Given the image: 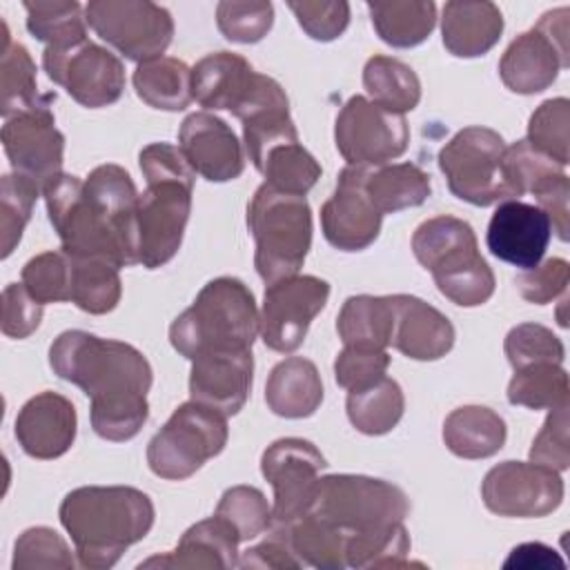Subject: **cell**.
I'll return each mask as SVG.
<instances>
[{"label": "cell", "instance_id": "6da1fadb", "mask_svg": "<svg viewBox=\"0 0 570 570\" xmlns=\"http://www.w3.org/2000/svg\"><path fill=\"white\" fill-rule=\"evenodd\" d=\"M42 196L62 252L116 267L138 263L140 194L125 167L98 165L87 180L60 171L45 183Z\"/></svg>", "mask_w": 570, "mask_h": 570}, {"label": "cell", "instance_id": "7a4b0ae2", "mask_svg": "<svg viewBox=\"0 0 570 570\" xmlns=\"http://www.w3.org/2000/svg\"><path fill=\"white\" fill-rule=\"evenodd\" d=\"M58 517L73 541L78 563L105 570L149 534L156 512L151 499L138 488L82 485L62 499Z\"/></svg>", "mask_w": 570, "mask_h": 570}, {"label": "cell", "instance_id": "3957f363", "mask_svg": "<svg viewBox=\"0 0 570 570\" xmlns=\"http://www.w3.org/2000/svg\"><path fill=\"white\" fill-rule=\"evenodd\" d=\"M147 180L138 196V263L156 269L180 249L191 212L196 171L169 142H151L138 154Z\"/></svg>", "mask_w": 570, "mask_h": 570}, {"label": "cell", "instance_id": "277c9868", "mask_svg": "<svg viewBox=\"0 0 570 570\" xmlns=\"http://www.w3.org/2000/svg\"><path fill=\"white\" fill-rule=\"evenodd\" d=\"M49 365L62 381L78 385L91 405L147 399L154 381L149 361L129 343L67 330L49 347Z\"/></svg>", "mask_w": 570, "mask_h": 570}, {"label": "cell", "instance_id": "5b68a950", "mask_svg": "<svg viewBox=\"0 0 570 570\" xmlns=\"http://www.w3.org/2000/svg\"><path fill=\"white\" fill-rule=\"evenodd\" d=\"M261 314L249 287L232 276L209 281L194 303L174 318L169 341L187 361L205 352L252 350Z\"/></svg>", "mask_w": 570, "mask_h": 570}, {"label": "cell", "instance_id": "8992f818", "mask_svg": "<svg viewBox=\"0 0 570 570\" xmlns=\"http://www.w3.org/2000/svg\"><path fill=\"white\" fill-rule=\"evenodd\" d=\"M416 261L432 274L439 292L461 307H476L494 294V274L479 254L472 227L454 216H434L412 234Z\"/></svg>", "mask_w": 570, "mask_h": 570}, {"label": "cell", "instance_id": "52a82bcc", "mask_svg": "<svg viewBox=\"0 0 570 570\" xmlns=\"http://www.w3.org/2000/svg\"><path fill=\"white\" fill-rule=\"evenodd\" d=\"M247 227L256 240V272L267 285L303 267L312 245V209L305 196L283 194L263 183L247 207Z\"/></svg>", "mask_w": 570, "mask_h": 570}, {"label": "cell", "instance_id": "ba28073f", "mask_svg": "<svg viewBox=\"0 0 570 570\" xmlns=\"http://www.w3.org/2000/svg\"><path fill=\"white\" fill-rule=\"evenodd\" d=\"M307 512L352 537L403 523L410 499L399 485L383 479L330 474L318 479Z\"/></svg>", "mask_w": 570, "mask_h": 570}, {"label": "cell", "instance_id": "9c48e42d", "mask_svg": "<svg viewBox=\"0 0 570 570\" xmlns=\"http://www.w3.org/2000/svg\"><path fill=\"white\" fill-rule=\"evenodd\" d=\"M450 191L476 207L519 198L505 171V142L490 127H465L439 151Z\"/></svg>", "mask_w": 570, "mask_h": 570}, {"label": "cell", "instance_id": "30bf717a", "mask_svg": "<svg viewBox=\"0 0 570 570\" xmlns=\"http://www.w3.org/2000/svg\"><path fill=\"white\" fill-rule=\"evenodd\" d=\"M227 416L196 401L174 410L147 445L149 470L167 481H183L198 472L227 445Z\"/></svg>", "mask_w": 570, "mask_h": 570}, {"label": "cell", "instance_id": "8fae6325", "mask_svg": "<svg viewBox=\"0 0 570 570\" xmlns=\"http://www.w3.org/2000/svg\"><path fill=\"white\" fill-rule=\"evenodd\" d=\"M568 16V7L552 9L541 16L537 27L508 45L499 60V76L510 91L521 96L539 94L570 65Z\"/></svg>", "mask_w": 570, "mask_h": 570}, {"label": "cell", "instance_id": "7c38bea8", "mask_svg": "<svg viewBox=\"0 0 570 570\" xmlns=\"http://www.w3.org/2000/svg\"><path fill=\"white\" fill-rule=\"evenodd\" d=\"M87 24L125 58H160L174 38L171 13L149 0H91L85 7Z\"/></svg>", "mask_w": 570, "mask_h": 570}, {"label": "cell", "instance_id": "4fadbf2b", "mask_svg": "<svg viewBox=\"0 0 570 570\" xmlns=\"http://www.w3.org/2000/svg\"><path fill=\"white\" fill-rule=\"evenodd\" d=\"M334 142L347 165L379 167L405 154L410 127L403 114H392L365 96H352L336 116Z\"/></svg>", "mask_w": 570, "mask_h": 570}, {"label": "cell", "instance_id": "5bb4252c", "mask_svg": "<svg viewBox=\"0 0 570 570\" xmlns=\"http://www.w3.org/2000/svg\"><path fill=\"white\" fill-rule=\"evenodd\" d=\"M42 67L56 85L89 109L114 105L125 89L120 58L91 40L69 47H47L42 51Z\"/></svg>", "mask_w": 570, "mask_h": 570}, {"label": "cell", "instance_id": "9a60e30c", "mask_svg": "<svg viewBox=\"0 0 570 570\" xmlns=\"http://www.w3.org/2000/svg\"><path fill=\"white\" fill-rule=\"evenodd\" d=\"M327 298L330 283L312 274H294L267 285L261 309L263 343L283 354L298 350Z\"/></svg>", "mask_w": 570, "mask_h": 570}, {"label": "cell", "instance_id": "2e32d148", "mask_svg": "<svg viewBox=\"0 0 570 570\" xmlns=\"http://www.w3.org/2000/svg\"><path fill=\"white\" fill-rule=\"evenodd\" d=\"M325 456L305 439H278L261 456V472L274 488L272 521L287 525L307 512Z\"/></svg>", "mask_w": 570, "mask_h": 570}, {"label": "cell", "instance_id": "e0dca14e", "mask_svg": "<svg viewBox=\"0 0 570 570\" xmlns=\"http://www.w3.org/2000/svg\"><path fill=\"white\" fill-rule=\"evenodd\" d=\"M481 497L499 517H546L563 501V479L557 470L532 461H503L488 470Z\"/></svg>", "mask_w": 570, "mask_h": 570}, {"label": "cell", "instance_id": "ac0fdd59", "mask_svg": "<svg viewBox=\"0 0 570 570\" xmlns=\"http://www.w3.org/2000/svg\"><path fill=\"white\" fill-rule=\"evenodd\" d=\"M53 100L22 111L2 125V147L11 167L40 187L60 174L65 158V136L58 131L51 111Z\"/></svg>", "mask_w": 570, "mask_h": 570}, {"label": "cell", "instance_id": "d6986e66", "mask_svg": "<svg viewBox=\"0 0 570 570\" xmlns=\"http://www.w3.org/2000/svg\"><path fill=\"white\" fill-rule=\"evenodd\" d=\"M383 214L365 191V167L347 165L336 180L334 194L321 207V227L330 245L343 252L370 247L381 232Z\"/></svg>", "mask_w": 570, "mask_h": 570}, {"label": "cell", "instance_id": "ffe728a7", "mask_svg": "<svg viewBox=\"0 0 570 570\" xmlns=\"http://www.w3.org/2000/svg\"><path fill=\"white\" fill-rule=\"evenodd\" d=\"M550 238L552 225L548 214L541 207L517 198L499 203L485 234L492 256L519 267L521 272L541 263Z\"/></svg>", "mask_w": 570, "mask_h": 570}, {"label": "cell", "instance_id": "44dd1931", "mask_svg": "<svg viewBox=\"0 0 570 570\" xmlns=\"http://www.w3.org/2000/svg\"><path fill=\"white\" fill-rule=\"evenodd\" d=\"M178 149L189 167L209 183H227L243 174L245 156L232 127L209 114H189L178 131Z\"/></svg>", "mask_w": 570, "mask_h": 570}, {"label": "cell", "instance_id": "7402d4cb", "mask_svg": "<svg viewBox=\"0 0 570 570\" xmlns=\"http://www.w3.org/2000/svg\"><path fill=\"white\" fill-rule=\"evenodd\" d=\"M254 374L252 350L205 352L191 358L189 396L225 416L243 410Z\"/></svg>", "mask_w": 570, "mask_h": 570}, {"label": "cell", "instance_id": "603a6c76", "mask_svg": "<svg viewBox=\"0 0 570 570\" xmlns=\"http://www.w3.org/2000/svg\"><path fill=\"white\" fill-rule=\"evenodd\" d=\"M78 416L73 403L58 392L31 396L16 416V439L33 459H58L76 441Z\"/></svg>", "mask_w": 570, "mask_h": 570}, {"label": "cell", "instance_id": "cb8c5ba5", "mask_svg": "<svg viewBox=\"0 0 570 570\" xmlns=\"http://www.w3.org/2000/svg\"><path fill=\"white\" fill-rule=\"evenodd\" d=\"M394 332L390 345L414 361H436L445 356L456 338L450 318L419 296L392 294Z\"/></svg>", "mask_w": 570, "mask_h": 570}, {"label": "cell", "instance_id": "d4e9b609", "mask_svg": "<svg viewBox=\"0 0 570 570\" xmlns=\"http://www.w3.org/2000/svg\"><path fill=\"white\" fill-rule=\"evenodd\" d=\"M258 71L234 51H216L200 58L191 69L194 100L205 109L236 111L252 94Z\"/></svg>", "mask_w": 570, "mask_h": 570}, {"label": "cell", "instance_id": "484cf974", "mask_svg": "<svg viewBox=\"0 0 570 570\" xmlns=\"http://www.w3.org/2000/svg\"><path fill=\"white\" fill-rule=\"evenodd\" d=\"M238 534L218 514L185 530L178 546L167 554H156L138 568H234L238 566Z\"/></svg>", "mask_w": 570, "mask_h": 570}, {"label": "cell", "instance_id": "4316f807", "mask_svg": "<svg viewBox=\"0 0 570 570\" xmlns=\"http://www.w3.org/2000/svg\"><path fill=\"white\" fill-rule=\"evenodd\" d=\"M503 33V16L494 2L450 0L441 16V38L456 58L488 53Z\"/></svg>", "mask_w": 570, "mask_h": 570}, {"label": "cell", "instance_id": "83f0119b", "mask_svg": "<svg viewBox=\"0 0 570 570\" xmlns=\"http://www.w3.org/2000/svg\"><path fill=\"white\" fill-rule=\"evenodd\" d=\"M265 401L276 416H312L323 403V381L316 365L303 356L276 363L265 385Z\"/></svg>", "mask_w": 570, "mask_h": 570}, {"label": "cell", "instance_id": "f1b7e54d", "mask_svg": "<svg viewBox=\"0 0 570 570\" xmlns=\"http://www.w3.org/2000/svg\"><path fill=\"white\" fill-rule=\"evenodd\" d=\"M505 421L485 405H463L448 414L443 441L461 459H488L505 443Z\"/></svg>", "mask_w": 570, "mask_h": 570}, {"label": "cell", "instance_id": "f546056e", "mask_svg": "<svg viewBox=\"0 0 570 570\" xmlns=\"http://www.w3.org/2000/svg\"><path fill=\"white\" fill-rule=\"evenodd\" d=\"M56 94H40L36 80V65L24 45L13 42L2 22V56H0V114L4 120L31 111Z\"/></svg>", "mask_w": 570, "mask_h": 570}, {"label": "cell", "instance_id": "4dcf8cb0", "mask_svg": "<svg viewBox=\"0 0 570 570\" xmlns=\"http://www.w3.org/2000/svg\"><path fill=\"white\" fill-rule=\"evenodd\" d=\"M365 191L381 214L419 207L432 191L430 174L414 163H385L365 167Z\"/></svg>", "mask_w": 570, "mask_h": 570}, {"label": "cell", "instance_id": "1f68e13d", "mask_svg": "<svg viewBox=\"0 0 570 570\" xmlns=\"http://www.w3.org/2000/svg\"><path fill=\"white\" fill-rule=\"evenodd\" d=\"M336 332L345 345L385 350L394 332V307L390 296H350L336 318Z\"/></svg>", "mask_w": 570, "mask_h": 570}, {"label": "cell", "instance_id": "d6a6232c", "mask_svg": "<svg viewBox=\"0 0 570 570\" xmlns=\"http://www.w3.org/2000/svg\"><path fill=\"white\" fill-rule=\"evenodd\" d=\"M131 80L138 98L154 109L183 111L194 100L191 69L171 56L140 62Z\"/></svg>", "mask_w": 570, "mask_h": 570}, {"label": "cell", "instance_id": "836d02e7", "mask_svg": "<svg viewBox=\"0 0 570 570\" xmlns=\"http://www.w3.org/2000/svg\"><path fill=\"white\" fill-rule=\"evenodd\" d=\"M296 559L305 566L321 570L345 568V541L347 537L332 523L305 512L287 525H276V530Z\"/></svg>", "mask_w": 570, "mask_h": 570}, {"label": "cell", "instance_id": "e575fe53", "mask_svg": "<svg viewBox=\"0 0 570 570\" xmlns=\"http://www.w3.org/2000/svg\"><path fill=\"white\" fill-rule=\"evenodd\" d=\"M367 11L379 38L396 49L421 45L436 24V4L430 0L367 2Z\"/></svg>", "mask_w": 570, "mask_h": 570}, {"label": "cell", "instance_id": "d590c367", "mask_svg": "<svg viewBox=\"0 0 570 570\" xmlns=\"http://www.w3.org/2000/svg\"><path fill=\"white\" fill-rule=\"evenodd\" d=\"M345 410H347L350 423L358 432L370 436L385 434L394 430L403 416V410H405L403 390L394 379L381 376L379 381L361 390H350Z\"/></svg>", "mask_w": 570, "mask_h": 570}, {"label": "cell", "instance_id": "8d00e7d4", "mask_svg": "<svg viewBox=\"0 0 570 570\" xmlns=\"http://www.w3.org/2000/svg\"><path fill=\"white\" fill-rule=\"evenodd\" d=\"M363 87L372 102L392 111H412L421 100V80L414 69L390 56H372L363 67Z\"/></svg>", "mask_w": 570, "mask_h": 570}, {"label": "cell", "instance_id": "74e56055", "mask_svg": "<svg viewBox=\"0 0 570 570\" xmlns=\"http://www.w3.org/2000/svg\"><path fill=\"white\" fill-rule=\"evenodd\" d=\"M69 261H71L69 301L87 314L111 312L122 296V283L118 276L120 267L102 258L69 256Z\"/></svg>", "mask_w": 570, "mask_h": 570}, {"label": "cell", "instance_id": "f35d334b", "mask_svg": "<svg viewBox=\"0 0 570 570\" xmlns=\"http://www.w3.org/2000/svg\"><path fill=\"white\" fill-rule=\"evenodd\" d=\"M29 33L47 47H69L87 40V16L76 0L22 2Z\"/></svg>", "mask_w": 570, "mask_h": 570}, {"label": "cell", "instance_id": "ab89813d", "mask_svg": "<svg viewBox=\"0 0 570 570\" xmlns=\"http://www.w3.org/2000/svg\"><path fill=\"white\" fill-rule=\"evenodd\" d=\"M568 372L559 363L539 361L514 370L508 383V401L530 410H554L568 405Z\"/></svg>", "mask_w": 570, "mask_h": 570}, {"label": "cell", "instance_id": "60d3db41", "mask_svg": "<svg viewBox=\"0 0 570 570\" xmlns=\"http://www.w3.org/2000/svg\"><path fill=\"white\" fill-rule=\"evenodd\" d=\"M256 169L265 176V185L294 196H305L323 171L316 158L298 140H287L267 149Z\"/></svg>", "mask_w": 570, "mask_h": 570}, {"label": "cell", "instance_id": "b9f144b4", "mask_svg": "<svg viewBox=\"0 0 570 570\" xmlns=\"http://www.w3.org/2000/svg\"><path fill=\"white\" fill-rule=\"evenodd\" d=\"M410 534L403 523L383 530L352 534L345 541V566L350 568H407Z\"/></svg>", "mask_w": 570, "mask_h": 570}, {"label": "cell", "instance_id": "7bdbcfd3", "mask_svg": "<svg viewBox=\"0 0 570 570\" xmlns=\"http://www.w3.org/2000/svg\"><path fill=\"white\" fill-rule=\"evenodd\" d=\"M568 125L570 102L568 98H550L541 102L528 120V145L539 154L548 156L557 165H568Z\"/></svg>", "mask_w": 570, "mask_h": 570}, {"label": "cell", "instance_id": "ee69618b", "mask_svg": "<svg viewBox=\"0 0 570 570\" xmlns=\"http://www.w3.org/2000/svg\"><path fill=\"white\" fill-rule=\"evenodd\" d=\"M42 187L22 174L2 176L0 194V232H2V258H7L20 243L24 225L31 218L33 203Z\"/></svg>", "mask_w": 570, "mask_h": 570}, {"label": "cell", "instance_id": "f6af8a7d", "mask_svg": "<svg viewBox=\"0 0 570 570\" xmlns=\"http://www.w3.org/2000/svg\"><path fill=\"white\" fill-rule=\"evenodd\" d=\"M216 514L236 530L240 543L263 534L272 525V508L254 485L227 488L216 505Z\"/></svg>", "mask_w": 570, "mask_h": 570}, {"label": "cell", "instance_id": "bcb514c9", "mask_svg": "<svg viewBox=\"0 0 570 570\" xmlns=\"http://www.w3.org/2000/svg\"><path fill=\"white\" fill-rule=\"evenodd\" d=\"M69 281H71V261L62 249L42 252L29 258L22 267V285L42 305L69 301Z\"/></svg>", "mask_w": 570, "mask_h": 570}, {"label": "cell", "instance_id": "7dc6e473", "mask_svg": "<svg viewBox=\"0 0 570 570\" xmlns=\"http://www.w3.org/2000/svg\"><path fill=\"white\" fill-rule=\"evenodd\" d=\"M216 24L220 33L240 45H254L267 36L274 24V7L265 0L218 2Z\"/></svg>", "mask_w": 570, "mask_h": 570}, {"label": "cell", "instance_id": "c3c4849f", "mask_svg": "<svg viewBox=\"0 0 570 570\" xmlns=\"http://www.w3.org/2000/svg\"><path fill=\"white\" fill-rule=\"evenodd\" d=\"M503 350L512 370H519L523 365L539 363V361H550L561 365L566 356L561 338L552 334V330L539 323L514 325L505 336Z\"/></svg>", "mask_w": 570, "mask_h": 570}, {"label": "cell", "instance_id": "681fc988", "mask_svg": "<svg viewBox=\"0 0 570 570\" xmlns=\"http://www.w3.org/2000/svg\"><path fill=\"white\" fill-rule=\"evenodd\" d=\"M76 561L71 557L69 546L65 539L45 525L24 530L13 548V570H27V568H73Z\"/></svg>", "mask_w": 570, "mask_h": 570}, {"label": "cell", "instance_id": "f907efd6", "mask_svg": "<svg viewBox=\"0 0 570 570\" xmlns=\"http://www.w3.org/2000/svg\"><path fill=\"white\" fill-rule=\"evenodd\" d=\"M303 31L318 42L336 40L350 24V4L343 0L287 2Z\"/></svg>", "mask_w": 570, "mask_h": 570}, {"label": "cell", "instance_id": "816d5d0a", "mask_svg": "<svg viewBox=\"0 0 570 570\" xmlns=\"http://www.w3.org/2000/svg\"><path fill=\"white\" fill-rule=\"evenodd\" d=\"M390 365V354L385 350L354 347L345 345L334 361V379L341 387L361 390L381 376H385Z\"/></svg>", "mask_w": 570, "mask_h": 570}, {"label": "cell", "instance_id": "f5cc1de1", "mask_svg": "<svg viewBox=\"0 0 570 570\" xmlns=\"http://www.w3.org/2000/svg\"><path fill=\"white\" fill-rule=\"evenodd\" d=\"M530 461L550 470L563 472L570 465V439H568V405L550 410L543 428L532 441Z\"/></svg>", "mask_w": 570, "mask_h": 570}, {"label": "cell", "instance_id": "db71d44e", "mask_svg": "<svg viewBox=\"0 0 570 570\" xmlns=\"http://www.w3.org/2000/svg\"><path fill=\"white\" fill-rule=\"evenodd\" d=\"M570 283V265L563 258H548L517 276L519 294L537 305H546L557 296H566Z\"/></svg>", "mask_w": 570, "mask_h": 570}, {"label": "cell", "instance_id": "11a10c76", "mask_svg": "<svg viewBox=\"0 0 570 570\" xmlns=\"http://www.w3.org/2000/svg\"><path fill=\"white\" fill-rule=\"evenodd\" d=\"M42 321V303L36 301L22 283H9L2 292V334L27 338Z\"/></svg>", "mask_w": 570, "mask_h": 570}, {"label": "cell", "instance_id": "9f6ffc18", "mask_svg": "<svg viewBox=\"0 0 570 570\" xmlns=\"http://www.w3.org/2000/svg\"><path fill=\"white\" fill-rule=\"evenodd\" d=\"M530 194L537 196V207H541L552 225V232L561 240H568V196H570V180L563 171H557L541 180Z\"/></svg>", "mask_w": 570, "mask_h": 570}, {"label": "cell", "instance_id": "6f0895ef", "mask_svg": "<svg viewBox=\"0 0 570 570\" xmlns=\"http://www.w3.org/2000/svg\"><path fill=\"white\" fill-rule=\"evenodd\" d=\"M238 566H243V568H301L303 563L289 550L285 539L278 532H272V537L267 541L247 550L245 557L238 561Z\"/></svg>", "mask_w": 570, "mask_h": 570}, {"label": "cell", "instance_id": "680465c9", "mask_svg": "<svg viewBox=\"0 0 570 570\" xmlns=\"http://www.w3.org/2000/svg\"><path fill=\"white\" fill-rule=\"evenodd\" d=\"M525 568V570H532V568H541V570H548L552 566H563L561 557L546 543H539V541H532V543H521L517 546L510 557L505 559L503 568Z\"/></svg>", "mask_w": 570, "mask_h": 570}]
</instances>
